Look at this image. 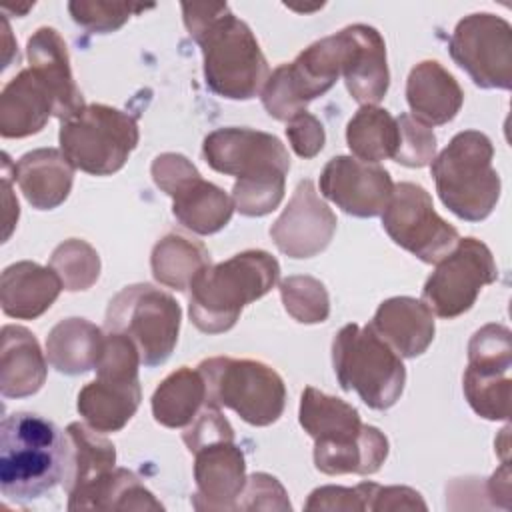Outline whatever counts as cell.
Wrapping results in <instances>:
<instances>
[{
	"label": "cell",
	"mask_w": 512,
	"mask_h": 512,
	"mask_svg": "<svg viewBox=\"0 0 512 512\" xmlns=\"http://www.w3.org/2000/svg\"><path fill=\"white\" fill-rule=\"evenodd\" d=\"M152 178L172 198L176 220L202 236L222 230L234 212L232 196L212 182H206L196 166L182 154L166 152L154 158Z\"/></svg>",
	"instance_id": "7c38bea8"
},
{
	"label": "cell",
	"mask_w": 512,
	"mask_h": 512,
	"mask_svg": "<svg viewBox=\"0 0 512 512\" xmlns=\"http://www.w3.org/2000/svg\"><path fill=\"white\" fill-rule=\"evenodd\" d=\"M182 310L178 302L152 284L122 288L106 308L104 328L126 336L148 368L164 364L176 348Z\"/></svg>",
	"instance_id": "30bf717a"
},
{
	"label": "cell",
	"mask_w": 512,
	"mask_h": 512,
	"mask_svg": "<svg viewBox=\"0 0 512 512\" xmlns=\"http://www.w3.org/2000/svg\"><path fill=\"white\" fill-rule=\"evenodd\" d=\"M208 264L210 254L204 244L182 234H166L150 256L152 276L174 290H188L194 276Z\"/></svg>",
	"instance_id": "836d02e7"
},
{
	"label": "cell",
	"mask_w": 512,
	"mask_h": 512,
	"mask_svg": "<svg viewBox=\"0 0 512 512\" xmlns=\"http://www.w3.org/2000/svg\"><path fill=\"white\" fill-rule=\"evenodd\" d=\"M10 170H14V164L10 162V156L4 152L2 154V190H4V200H6V210H4V240L10 238L12 228L18 222V202L8 204V198H12V190H10Z\"/></svg>",
	"instance_id": "ee69618b"
},
{
	"label": "cell",
	"mask_w": 512,
	"mask_h": 512,
	"mask_svg": "<svg viewBox=\"0 0 512 512\" xmlns=\"http://www.w3.org/2000/svg\"><path fill=\"white\" fill-rule=\"evenodd\" d=\"M0 350V392L4 398H26L36 394L46 382V358L36 336L24 328L8 324L2 328Z\"/></svg>",
	"instance_id": "83f0119b"
},
{
	"label": "cell",
	"mask_w": 512,
	"mask_h": 512,
	"mask_svg": "<svg viewBox=\"0 0 512 512\" xmlns=\"http://www.w3.org/2000/svg\"><path fill=\"white\" fill-rule=\"evenodd\" d=\"M50 268L62 280L64 290H88L100 276L98 252L84 240H64L50 256Z\"/></svg>",
	"instance_id": "e575fe53"
},
{
	"label": "cell",
	"mask_w": 512,
	"mask_h": 512,
	"mask_svg": "<svg viewBox=\"0 0 512 512\" xmlns=\"http://www.w3.org/2000/svg\"><path fill=\"white\" fill-rule=\"evenodd\" d=\"M498 278L490 248L476 238H460L458 244L436 262V270L422 288V302L440 318L452 320L468 312L480 290Z\"/></svg>",
	"instance_id": "4fadbf2b"
},
{
	"label": "cell",
	"mask_w": 512,
	"mask_h": 512,
	"mask_svg": "<svg viewBox=\"0 0 512 512\" xmlns=\"http://www.w3.org/2000/svg\"><path fill=\"white\" fill-rule=\"evenodd\" d=\"M406 102L416 120L426 126H442L460 112L464 92L440 62L424 60L408 74Z\"/></svg>",
	"instance_id": "603a6c76"
},
{
	"label": "cell",
	"mask_w": 512,
	"mask_h": 512,
	"mask_svg": "<svg viewBox=\"0 0 512 512\" xmlns=\"http://www.w3.org/2000/svg\"><path fill=\"white\" fill-rule=\"evenodd\" d=\"M332 366L342 390H354L368 408L388 410L404 392V362L370 324H346L338 330L332 340Z\"/></svg>",
	"instance_id": "52a82bcc"
},
{
	"label": "cell",
	"mask_w": 512,
	"mask_h": 512,
	"mask_svg": "<svg viewBox=\"0 0 512 512\" xmlns=\"http://www.w3.org/2000/svg\"><path fill=\"white\" fill-rule=\"evenodd\" d=\"M50 116H56L52 92L30 68L20 70L0 94V134L4 138L38 134Z\"/></svg>",
	"instance_id": "7402d4cb"
},
{
	"label": "cell",
	"mask_w": 512,
	"mask_h": 512,
	"mask_svg": "<svg viewBox=\"0 0 512 512\" xmlns=\"http://www.w3.org/2000/svg\"><path fill=\"white\" fill-rule=\"evenodd\" d=\"M280 296L286 312L302 324L324 322L330 314L328 292L312 276H290L280 284Z\"/></svg>",
	"instance_id": "d590c367"
},
{
	"label": "cell",
	"mask_w": 512,
	"mask_h": 512,
	"mask_svg": "<svg viewBox=\"0 0 512 512\" xmlns=\"http://www.w3.org/2000/svg\"><path fill=\"white\" fill-rule=\"evenodd\" d=\"M198 372L206 384V404L230 408L252 426H270L284 412V380L260 360L214 356L202 360Z\"/></svg>",
	"instance_id": "ba28073f"
},
{
	"label": "cell",
	"mask_w": 512,
	"mask_h": 512,
	"mask_svg": "<svg viewBox=\"0 0 512 512\" xmlns=\"http://www.w3.org/2000/svg\"><path fill=\"white\" fill-rule=\"evenodd\" d=\"M286 136L290 140L292 150L300 158H314L324 148V142H326L322 122L306 110L288 120Z\"/></svg>",
	"instance_id": "b9f144b4"
},
{
	"label": "cell",
	"mask_w": 512,
	"mask_h": 512,
	"mask_svg": "<svg viewBox=\"0 0 512 512\" xmlns=\"http://www.w3.org/2000/svg\"><path fill=\"white\" fill-rule=\"evenodd\" d=\"M102 330L84 318L60 320L46 338V356L60 374L76 376L96 368L104 344Z\"/></svg>",
	"instance_id": "f546056e"
},
{
	"label": "cell",
	"mask_w": 512,
	"mask_h": 512,
	"mask_svg": "<svg viewBox=\"0 0 512 512\" xmlns=\"http://www.w3.org/2000/svg\"><path fill=\"white\" fill-rule=\"evenodd\" d=\"M370 326L386 340L396 354L416 358L428 350L434 340V314L422 300L394 296L384 300Z\"/></svg>",
	"instance_id": "cb8c5ba5"
},
{
	"label": "cell",
	"mask_w": 512,
	"mask_h": 512,
	"mask_svg": "<svg viewBox=\"0 0 512 512\" xmlns=\"http://www.w3.org/2000/svg\"><path fill=\"white\" fill-rule=\"evenodd\" d=\"M320 192L342 212L374 218L384 212L394 192L390 172L354 156H334L320 174Z\"/></svg>",
	"instance_id": "ac0fdd59"
},
{
	"label": "cell",
	"mask_w": 512,
	"mask_h": 512,
	"mask_svg": "<svg viewBox=\"0 0 512 512\" xmlns=\"http://www.w3.org/2000/svg\"><path fill=\"white\" fill-rule=\"evenodd\" d=\"M286 176L236 180L232 188L234 208L244 216H264L278 208L284 198Z\"/></svg>",
	"instance_id": "74e56055"
},
{
	"label": "cell",
	"mask_w": 512,
	"mask_h": 512,
	"mask_svg": "<svg viewBox=\"0 0 512 512\" xmlns=\"http://www.w3.org/2000/svg\"><path fill=\"white\" fill-rule=\"evenodd\" d=\"M346 58L344 30L316 40L302 50L294 62L280 64L260 92L266 112L288 122L292 116L306 110V106L326 94L342 76Z\"/></svg>",
	"instance_id": "8fae6325"
},
{
	"label": "cell",
	"mask_w": 512,
	"mask_h": 512,
	"mask_svg": "<svg viewBox=\"0 0 512 512\" xmlns=\"http://www.w3.org/2000/svg\"><path fill=\"white\" fill-rule=\"evenodd\" d=\"M278 278L280 264L264 250H244L220 264H208L188 286L192 324L206 334L230 330L242 308L268 294Z\"/></svg>",
	"instance_id": "277c9868"
},
{
	"label": "cell",
	"mask_w": 512,
	"mask_h": 512,
	"mask_svg": "<svg viewBox=\"0 0 512 512\" xmlns=\"http://www.w3.org/2000/svg\"><path fill=\"white\" fill-rule=\"evenodd\" d=\"M64 432L68 438V458L62 486L68 496H74L114 470L116 448L102 432L82 422L68 424Z\"/></svg>",
	"instance_id": "f1b7e54d"
},
{
	"label": "cell",
	"mask_w": 512,
	"mask_h": 512,
	"mask_svg": "<svg viewBox=\"0 0 512 512\" xmlns=\"http://www.w3.org/2000/svg\"><path fill=\"white\" fill-rule=\"evenodd\" d=\"M342 30L346 34V58L342 66L346 88L358 104L376 106L390 86L384 38L368 24H352Z\"/></svg>",
	"instance_id": "ffe728a7"
},
{
	"label": "cell",
	"mask_w": 512,
	"mask_h": 512,
	"mask_svg": "<svg viewBox=\"0 0 512 512\" xmlns=\"http://www.w3.org/2000/svg\"><path fill=\"white\" fill-rule=\"evenodd\" d=\"M400 132L396 118L380 106H362L346 126V142L354 158L380 162L394 158Z\"/></svg>",
	"instance_id": "d6a6232c"
},
{
	"label": "cell",
	"mask_w": 512,
	"mask_h": 512,
	"mask_svg": "<svg viewBox=\"0 0 512 512\" xmlns=\"http://www.w3.org/2000/svg\"><path fill=\"white\" fill-rule=\"evenodd\" d=\"M142 400L138 378L98 376L78 392V412L88 426L108 434L122 430Z\"/></svg>",
	"instance_id": "484cf974"
},
{
	"label": "cell",
	"mask_w": 512,
	"mask_h": 512,
	"mask_svg": "<svg viewBox=\"0 0 512 512\" xmlns=\"http://www.w3.org/2000/svg\"><path fill=\"white\" fill-rule=\"evenodd\" d=\"M378 484L362 482L354 488L344 486H322L316 488L308 502L306 510H372V500Z\"/></svg>",
	"instance_id": "ab89813d"
},
{
	"label": "cell",
	"mask_w": 512,
	"mask_h": 512,
	"mask_svg": "<svg viewBox=\"0 0 512 512\" xmlns=\"http://www.w3.org/2000/svg\"><path fill=\"white\" fill-rule=\"evenodd\" d=\"M492 156L494 148L486 134L464 130L430 162L442 204L466 222L488 218L500 198V176L492 168Z\"/></svg>",
	"instance_id": "5b68a950"
},
{
	"label": "cell",
	"mask_w": 512,
	"mask_h": 512,
	"mask_svg": "<svg viewBox=\"0 0 512 512\" xmlns=\"http://www.w3.org/2000/svg\"><path fill=\"white\" fill-rule=\"evenodd\" d=\"M206 406L202 374L188 366L168 374L152 394L154 420L166 428H186Z\"/></svg>",
	"instance_id": "1f68e13d"
},
{
	"label": "cell",
	"mask_w": 512,
	"mask_h": 512,
	"mask_svg": "<svg viewBox=\"0 0 512 512\" xmlns=\"http://www.w3.org/2000/svg\"><path fill=\"white\" fill-rule=\"evenodd\" d=\"M290 510V502L286 498V490L282 484L264 472L252 474L246 478V486L236 502V510Z\"/></svg>",
	"instance_id": "60d3db41"
},
{
	"label": "cell",
	"mask_w": 512,
	"mask_h": 512,
	"mask_svg": "<svg viewBox=\"0 0 512 512\" xmlns=\"http://www.w3.org/2000/svg\"><path fill=\"white\" fill-rule=\"evenodd\" d=\"M188 34L200 46L208 88L228 100H250L268 80V62L250 26L226 4H182Z\"/></svg>",
	"instance_id": "6da1fadb"
},
{
	"label": "cell",
	"mask_w": 512,
	"mask_h": 512,
	"mask_svg": "<svg viewBox=\"0 0 512 512\" xmlns=\"http://www.w3.org/2000/svg\"><path fill=\"white\" fill-rule=\"evenodd\" d=\"M202 156L208 166L236 180L286 176L290 156L274 134L252 128H218L202 142Z\"/></svg>",
	"instance_id": "e0dca14e"
},
{
	"label": "cell",
	"mask_w": 512,
	"mask_h": 512,
	"mask_svg": "<svg viewBox=\"0 0 512 512\" xmlns=\"http://www.w3.org/2000/svg\"><path fill=\"white\" fill-rule=\"evenodd\" d=\"M28 68L48 86L56 100V118L66 120L84 108V98L74 82L68 46L56 28H38L26 44Z\"/></svg>",
	"instance_id": "44dd1931"
},
{
	"label": "cell",
	"mask_w": 512,
	"mask_h": 512,
	"mask_svg": "<svg viewBox=\"0 0 512 512\" xmlns=\"http://www.w3.org/2000/svg\"><path fill=\"white\" fill-rule=\"evenodd\" d=\"M336 232V214L318 196L312 180L298 182L288 206L270 226L276 248L290 258L320 254Z\"/></svg>",
	"instance_id": "d6986e66"
},
{
	"label": "cell",
	"mask_w": 512,
	"mask_h": 512,
	"mask_svg": "<svg viewBox=\"0 0 512 512\" xmlns=\"http://www.w3.org/2000/svg\"><path fill=\"white\" fill-rule=\"evenodd\" d=\"M510 330L486 324L474 332L468 344V368L464 372V396L472 410L486 420H508L510 416Z\"/></svg>",
	"instance_id": "2e32d148"
},
{
	"label": "cell",
	"mask_w": 512,
	"mask_h": 512,
	"mask_svg": "<svg viewBox=\"0 0 512 512\" xmlns=\"http://www.w3.org/2000/svg\"><path fill=\"white\" fill-rule=\"evenodd\" d=\"M68 438L54 422L12 412L0 424V488L8 500L30 502L62 482Z\"/></svg>",
	"instance_id": "3957f363"
},
{
	"label": "cell",
	"mask_w": 512,
	"mask_h": 512,
	"mask_svg": "<svg viewBox=\"0 0 512 512\" xmlns=\"http://www.w3.org/2000/svg\"><path fill=\"white\" fill-rule=\"evenodd\" d=\"M422 508L426 510L424 500L420 494L406 486H378L372 500V510H412Z\"/></svg>",
	"instance_id": "7bdbcfd3"
},
{
	"label": "cell",
	"mask_w": 512,
	"mask_h": 512,
	"mask_svg": "<svg viewBox=\"0 0 512 512\" xmlns=\"http://www.w3.org/2000/svg\"><path fill=\"white\" fill-rule=\"evenodd\" d=\"M398 122V148L394 160L408 168H422L434 160L436 136L430 126L416 120L412 114H400Z\"/></svg>",
	"instance_id": "f35d334b"
},
{
	"label": "cell",
	"mask_w": 512,
	"mask_h": 512,
	"mask_svg": "<svg viewBox=\"0 0 512 512\" xmlns=\"http://www.w3.org/2000/svg\"><path fill=\"white\" fill-rule=\"evenodd\" d=\"M14 180L32 208L52 210L68 198L74 182V166L62 150L38 148L20 156L14 164Z\"/></svg>",
	"instance_id": "4316f807"
},
{
	"label": "cell",
	"mask_w": 512,
	"mask_h": 512,
	"mask_svg": "<svg viewBox=\"0 0 512 512\" xmlns=\"http://www.w3.org/2000/svg\"><path fill=\"white\" fill-rule=\"evenodd\" d=\"M162 504L126 468H114L86 490L68 496V510H160Z\"/></svg>",
	"instance_id": "4dcf8cb0"
},
{
	"label": "cell",
	"mask_w": 512,
	"mask_h": 512,
	"mask_svg": "<svg viewBox=\"0 0 512 512\" xmlns=\"http://www.w3.org/2000/svg\"><path fill=\"white\" fill-rule=\"evenodd\" d=\"M452 60L480 88H512V28L490 12L462 18L448 42Z\"/></svg>",
	"instance_id": "9a60e30c"
},
{
	"label": "cell",
	"mask_w": 512,
	"mask_h": 512,
	"mask_svg": "<svg viewBox=\"0 0 512 512\" xmlns=\"http://www.w3.org/2000/svg\"><path fill=\"white\" fill-rule=\"evenodd\" d=\"M154 8L130 2H70L68 12L72 20L94 34H108L122 28L130 16Z\"/></svg>",
	"instance_id": "8d00e7d4"
},
{
	"label": "cell",
	"mask_w": 512,
	"mask_h": 512,
	"mask_svg": "<svg viewBox=\"0 0 512 512\" xmlns=\"http://www.w3.org/2000/svg\"><path fill=\"white\" fill-rule=\"evenodd\" d=\"M62 288V280L50 266L30 260L10 264L0 280L2 312L10 318L34 320L56 302Z\"/></svg>",
	"instance_id": "d4e9b609"
},
{
	"label": "cell",
	"mask_w": 512,
	"mask_h": 512,
	"mask_svg": "<svg viewBox=\"0 0 512 512\" xmlns=\"http://www.w3.org/2000/svg\"><path fill=\"white\" fill-rule=\"evenodd\" d=\"M182 440L194 454L196 510H236L246 486V462L234 430L218 406L206 404L184 428Z\"/></svg>",
	"instance_id": "8992f818"
},
{
	"label": "cell",
	"mask_w": 512,
	"mask_h": 512,
	"mask_svg": "<svg viewBox=\"0 0 512 512\" xmlns=\"http://www.w3.org/2000/svg\"><path fill=\"white\" fill-rule=\"evenodd\" d=\"M382 228L400 248L426 264L440 262L460 240L432 204V196L414 182L394 184L388 206L382 212Z\"/></svg>",
	"instance_id": "5bb4252c"
},
{
	"label": "cell",
	"mask_w": 512,
	"mask_h": 512,
	"mask_svg": "<svg viewBox=\"0 0 512 512\" xmlns=\"http://www.w3.org/2000/svg\"><path fill=\"white\" fill-rule=\"evenodd\" d=\"M300 426L314 440V466L328 474H374L388 456V438L362 424L358 410L342 398L304 388Z\"/></svg>",
	"instance_id": "7a4b0ae2"
},
{
	"label": "cell",
	"mask_w": 512,
	"mask_h": 512,
	"mask_svg": "<svg viewBox=\"0 0 512 512\" xmlns=\"http://www.w3.org/2000/svg\"><path fill=\"white\" fill-rule=\"evenodd\" d=\"M58 140L74 168L92 176H110L126 164L140 132L132 114L106 104H86L60 122Z\"/></svg>",
	"instance_id": "9c48e42d"
}]
</instances>
